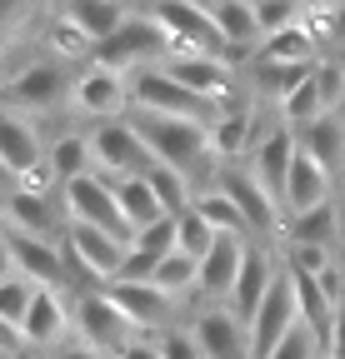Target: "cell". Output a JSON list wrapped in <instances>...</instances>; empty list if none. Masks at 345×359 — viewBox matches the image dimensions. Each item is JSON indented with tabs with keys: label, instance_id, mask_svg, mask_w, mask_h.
<instances>
[{
	"label": "cell",
	"instance_id": "4dcf8cb0",
	"mask_svg": "<svg viewBox=\"0 0 345 359\" xmlns=\"http://www.w3.org/2000/svg\"><path fill=\"white\" fill-rule=\"evenodd\" d=\"M195 210L205 215V224H210L215 235H230V240H245V235H250V224H245L240 205H235L230 195H221V190H205V195L195 200Z\"/></svg>",
	"mask_w": 345,
	"mask_h": 359
},
{
	"label": "cell",
	"instance_id": "f35d334b",
	"mask_svg": "<svg viewBox=\"0 0 345 359\" xmlns=\"http://www.w3.org/2000/svg\"><path fill=\"white\" fill-rule=\"evenodd\" d=\"M320 354H325V349L315 344V334H311L306 325H295V330L280 339V349H275L271 359H320Z\"/></svg>",
	"mask_w": 345,
	"mask_h": 359
},
{
	"label": "cell",
	"instance_id": "d590c367",
	"mask_svg": "<svg viewBox=\"0 0 345 359\" xmlns=\"http://www.w3.org/2000/svg\"><path fill=\"white\" fill-rule=\"evenodd\" d=\"M35 290H40V285L20 280V275H11L6 285H0V320H6V330H15V334H20V325H25V314H30Z\"/></svg>",
	"mask_w": 345,
	"mask_h": 359
},
{
	"label": "cell",
	"instance_id": "5b68a950",
	"mask_svg": "<svg viewBox=\"0 0 345 359\" xmlns=\"http://www.w3.org/2000/svg\"><path fill=\"white\" fill-rule=\"evenodd\" d=\"M131 105H136V115H160V120H205V110H210L181 80H170L165 65L131 75Z\"/></svg>",
	"mask_w": 345,
	"mask_h": 359
},
{
	"label": "cell",
	"instance_id": "7c38bea8",
	"mask_svg": "<svg viewBox=\"0 0 345 359\" xmlns=\"http://www.w3.org/2000/svg\"><path fill=\"white\" fill-rule=\"evenodd\" d=\"M75 110H85L91 120H110V115H120L125 105H131V75H115V70H105V65H85L80 75H75Z\"/></svg>",
	"mask_w": 345,
	"mask_h": 359
},
{
	"label": "cell",
	"instance_id": "74e56055",
	"mask_svg": "<svg viewBox=\"0 0 345 359\" xmlns=\"http://www.w3.org/2000/svg\"><path fill=\"white\" fill-rule=\"evenodd\" d=\"M255 20H261V45H266L271 35H285L290 25H300V11L290 0H261V6H255Z\"/></svg>",
	"mask_w": 345,
	"mask_h": 359
},
{
	"label": "cell",
	"instance_id": "8fae6325",
	"mask_svg": "<svg viewBox=\"0 0 345 359\" xmlns=\"http://www.w3.org/2000/svg\"><path fill=\"white\" fill-rule=\"evenodd\" d=\"M295 325H300V309H295V285H290V269H285L271 290V299L261 304V314L250 320V359H271Z\"/></svg>",
	"mask_w": 345,
	"mask_h": 359
},
{
	"label": "cell",
	"instance_id": "5bb4252c",
	"mask_svg": "<svg viewBox=\"0 0 345 359\" xmlns=\"http://www.w3.org/2000/svg\"><path fill=\"white\" fill-rule=\"evenodd\" d=\"M295 160H300V130H290V125H275L261 145H255V180L285 205V185H290V170H295Z\"/></svg>",
	"mask_w": 345,
	"mask_h": 359
},
{
	"label": "cell",
	"instance_id": "7402d4cb",
	"mask_svg": "<svg viewBox=\"0 0 345 359\" xmlns=\"http://www.w3.org/2000/svg\"><path fill=\"white\" fill-rule=\"evenodd\" d=\"M65 20L91 40V45H105L125 20H131V11L120 6V0H70L65 6Z\"/></svg>",
	"mask_w": 345,
	"mask_h": 359
},
{
	"label": "cell",
	"instance_id": "f1b7e54d",
	"mask_svg": "<svg viewBox=\"0 0 345 359\" xmlns=\"http://www.w3.org/2000/svg\"><path fill=\"white\" fill-rule=\"evenodd\" d=\"M51 175L60 180V185H75V180L85 175H96V145H91V135H60V140L51 145Z\"/></svg>",
	"mask_w": 345,
	"mask_h": 359
},
{
	"label": "cell",
	"instance_id": "b9f144b4",
	"mask_svg": "<svg viewBox=\"0 0 345 359\" xmlns=\"http://www.w3.org/2000/svg\"><path fill=\"white\" fill-rule=\"evenodd\" d=\"M115 359H160V344H145V339H131Z\"/></svg>",
	"mask_w": 345,
	"mask_h": 359
},
{
	"label": "cell",
	"instance_id": "d6a6232c",
	"mask_svg": "<svg viewBox=\"0 0 345 359\" xmlns=\"http://www.w3.org/2000/svg\"><path fill=\"white\" fill-rule=\"evenodd\" d=\"M250 145V115L235 110V115H221L210 125V155L215 160H240V150Z\"/></svg>",
	"mask_w": 345,
	"mask_h": 359
},
{
	"label": "cell",
	"instance_id": "484cf974",
	"mask_svg": "<svg viewBox=\"0 0 345 359\" xmlns=\"http://www.w3.org/2000/svg\"><path fill=\"white\" fill-rule=\"evenodd\" d=\"M65 325H70V320H65L56 290H35L30 314H25V325H20V339H25L30 349H46V344H56V339L65 334Z\"/></svg>",
	"mask_w": 345,
	"mask_h": 359
},
{
	"label": "cell",
	"instance_id": "277c9868",
	"mask_svg": "<svg viewBox=\"0 0 345 359\" xmlns=\"http://www.w3.org/2000/svg\"><path fill=\"white\" fill-rule=\"evenodd\" d=\"M91 145H96V165L105 170V180H141V175L155 170V155L141 140L136 120H105V125H96Z\"/></svg>",
	"mask_w": 345,
	"mask_h": 359
},
{
	"label": "cell",
	"instance_id": "9c48e42d",
	"mask_svg": "<svg viewBox=\"0 0 345 359\" xmlns=\"http://www.w3.org/2000/svg\"><path fill=\"white\" fill-rule=\"evenodd\" d=\"M75 330H80V344H91L96 354H110V359L131 344V320L115 309L105 290H85L75 299Z\"/></svg>",
	"mask_w": 345,
	"mask_h": 359
},
{
	"label": "cell",
	"instance_id": "ab89813d",
	"mask_svg": "<svg viewBox=\"0 0 345 359\" xmlns=\"http://www.w3.org/2000/svg\"><path fill=\"white\" fill-rule=\"evenodd\" d=\"M315 85H320L325 115H335V105L345 100V70H340V65H315Z\"/></svg>",
	"mask_w": 345,
	"mask_h": 359
},
{
	"label": "cell",
	"instance_id": "ba28073f",
	"mask_svg": "<svg viewBox=\"0 0 345 359\" xmlns=\"http://www.w3.org/2000/svg\"><path fill=\"white\" fill-rule=\"evenodd\" d=\"M65 95H75V80H70L56 60L25 65L20 75L6 80V90H0V100H6L11 115H20V110H51V105H60Z\"/></svg>",
	"mask_w": 345,
	"mask_h": 359
},
{
	"label": "cell",
	"instance_id": "1f68e13d",
	"mask_svg": "<svg viewBox=\"0 0 345 359\" xmlns=\"http://www.w3.org/2000/svg\"><path fill=\"white\" fill-rule=\"evenodd\" d=\"M145 180H150L155 200L165 205V215H176V219H181L185 210H195V200H190V180H185L181 170H170V165H155Z\"/></svg>",
	"mask_w": 345,
	"mask_h": 359
},
{
	"label": "cell",
	"instance_id": "6da1fadb",
	"mask_svg": "<svg viewBox=\"0 0 345 359\" xmlns=\"http://www.w3.org/2000/svg\"><path fill=\"white\" fill-rule=\"evenodd\" d=\"M165 50H170V35L160 30V20L155 15H131L105 45H96V65H105L115 75H141V70H155V60Z\"/></svg>",
	"mask_w": 345,
	"mask_h": 359
},
{
	"label": "cell",
	"instance_id": "836d02e7",
	"mask_svg": "<svg viewBox=\"0 0 345 359\" xmlns=\"http://www.w3.org/2000/svg\"><path fill=\"white\" fill-rule=\"evenodd\" d=\"M160 294H170V299H176V294H185V290H195L200 285V264L190 259V255H170V259H160V269H155V280H150Z\"/></svg>",
	"mask_w": 345,
	"mask_h": 359
},
{
	"label": "cell",
	"instance_id": "e0dca14e",
	"mask_svg": "<svg viewBox=\"0 0 345 359\" xmlns=\"http://www.w3.org/2000/svg\"><path fill=\"white\" fill-rule=\"evenodd\" d=\"M46 155H51V150H40V135L30 130L25 115H11V110L0 115V165H6L11 180L35 175L40 165H46Z\"/></svg>",
	"mask_w": 345,
	"mask_h": 359
},
{
	"label": "cell",
	"instance_id": "ee69618b",
	"mask_svg": "<svg viewBox=\"0 0 345 359\" xmlns=\"http://www.w3.org/2000/svg\"><path fill=\"white\" fill-rule=\"evenodd\" d=\"M56 359H100V354H96L91 344H75V349H60Z\"/></svg>",
	"mask_w": 345,
	"mask_h": 359
},
{
	"label": "cell",
	"instance_id": "bcb514c9",
	"mask_svg": "<svg viewBox=\"0 0 345 359\" xmlns=\"http://www.w3.org/2000/svg\"><path fill=\"white\" fill-rule=\"evenodd\" d=\"M320 359H330V354H320Z\"/></svg>",
	"mask_w": 345,
	"mask_h": 359
},
{
	"label": "cell",
	"instance_id": "4fadbf2b",
	"mask_svg": "<svg viewBox=\"0 0 345 359\" xmlns=\"http://www.w3.org/2000/svg\"><path fill=\"white\" fill-rule=\"evenodd\" d=\"M221 195H230L235 205H240V215H245V224L255 235H271L275 224H280V200L255 180V170H240V165H226L221 170V185H215Z\"/></svg>",
	"mask_w": 345,
	"mask_h": 359
},
{
	"label": "cell",
	"instance_id": "8d00e7d4",
	"mask_svg": "<svg viewBox=\"0 0 345 359\" xmlns=\"http://www.w3.org/2000/svg\"><path fill=\"white\" fill-rule=\"evenodd\" d=\"M176 224H181V245H176V250H181V255H190L195 264L215 250V240H221V235H215L210 224H205V215H200V210H185Z\"/></svg>",
	"mask_w": 345,
	"mask_h": 359
},
{
	"label": "cell",
	"instance_id": "7a4b0ae2",
	"mask_svg": "<svg viewBox=\"0 0 345 359\" xmlns=\"http://www.w3.org/2000/svg\"><path fill=\"white\" fill-rule=\"evenodd\" d=\"M136 130H141V140L150 145L155 165H170V170H181V175H190L210 155V125H200V120L136 115Z\"/></svg>",
	"mask_w": 345,
	"mask_h": 359
},
{
	"label": "cell",
	"instance_id": "30bf717a",
	"mask_svg": "<svg viewBox=\"0 0 345 359\" xmlns=\"http://www.w3.org/2000/svg\"><path fill=\"white\" fill-rule=\"evenodd\" d=\"M6 259H11V275L51 290V285H65L70 275V259H65V245L56 240H30V235H15L6 230Z\"/></svg>",
	"mask_w": 345,
	"mask_h": 359
},
{
	"label": "cell",
	"instance_id": "60d3db41",
	"mask_svg": "<svg viewBox=\"0 0 345 359\" xmlns=\"http://www.w3.org/2000/svg\"><path fill=\"white\" fill-rule=\"evenodd\" d=\"M160 359H205L200 354V344H195V334H160Z\"/></svg>",
	"mask_w": 345,
	"mask_h": 359
},
{
	"label": "cell",
	"instance_id": "d6986e66",
	"mask_svg": "<svg viewBox=\"0 0 345 359\" xmlns=\"http://www.w3.org/2000/svg\"><path fill=\"white\" fill-rule=\"evenodd\" d=\"M240 264H245V240H230V235H221L215 240V250L200 259V294L205 299H226L230 304V294H235V280H240Z\"/></svg>",
	"mask_w": 345,
	"mask_h": 359
},
{
	"label": "cell",
	"instance_id": "d4e9b609",
	"mask_svg": "<svg viewBox=\"0 0 345 359\" xmlns=\"http://www.w3.org/2000/svg\"><path fill=\"white\" fill-rule=\"evenodd\" d=\"M285 235H290V250H330L335 235H340V210H335V200H330V205H315V210H306V215H290Z\"/></svg>",
	"mask_w": 345,
	"mask_h": 359
},
{
	"label": "cell",
	"instance_id": "3957f363",
	"mask_svg": "<svg viewBox=\"0 0 345 359\" xmlns=\"http://www.w3.org/2000/svg\"><path fill=\"white\" fill-rule=\"evenodd\" d=\"M65 259H70V275L85 280H120L125 259H131V240L110 235V230H91V224H70L65 235Z\"/></svg>",
	"mask_w": 345,
	"mask_h": 359
},
{
	"label": "cell",
	"instance_id": "7bdbcfd3",
	"mask_svg": "<svg viewBox=\"0 0 345 359\" xmlns=\"http://www.w3.org/2000/svg\"><path fill=\"white\" fill-rule=\"evenodd\" d=\"M330 359H345V299H340V314H335V339H330Z\"/></svg>",
	"mask_w": 345,
	"mask_h": 359
},
{
	"label": "cell",
	"instance_id": "9a60e30c",
	"mask_svg": "<svg viewBox=\"0 0 345 359\" xmlns=\"http://www.w3.org/2000/svg\"><path fill=\"white\" fill-rule=\"evenodd\" d=\"M275 269H271V255L261 250V245H245V264H240V280H235V294H230V314L250 330V320L261 314V304L271 299V290H275Z\"/></svg>",
	"mask_w": 345,
	"mask_h": 359
},
{
	"label": "cell",
	"instance_id": "44dd1931",
	"mask_svg": "<svg viewBox=\"0 0 345 359\" xmlns=\"http://www.w3.org/2000/svg\"><path fill=\"white\" fill-rule=\"evenodd\" d=\"M165 75L181 80L190 95H200L205 105L221 100L226 90H230V70H226V60H215V55H170L165 60Z\"/></svg>",
	"mask_w": 345,
	"mask_h": 359
},
{
	"label": "cell",
	"instance_id": "cb8c5ba5",
	"mask_svg": "<svg viewBox=\"0 0 345 359\" xmlns=\"http://www.w3.org/2000/svg\"><path fill=\"white\" fill-rule=\"evenodd\" d=\"M315 205H330V175L300 150V160H295V170H290V185H285V210L290 215H306V210H315Z\"/></svg>",
	"mask_w": 345,
	"mask_h": 359
},
{
	"label": "cell",
	"instance_id": "4316f807",
	"mask_svg": "<svg viewBox=\"0 0 345 359\" xmlns=\"http://www.w3.org/2000/svg\"><path fill=\"white\" fill-rule=\"evenodd\" d=\"M300 150H306L325 175L345 165V120L340 115H320L315 125L300 130Z\"/></svg>",
	"mask_w": 345,
	"mask_h": 359
},
{
	"label": "cell",
	"instance_id": "8992f818",
	"mask_svg": "<svg viewBox=\"0 0 345 359\" xmlns=\"http://www.w3.org/2000/svg\"><path fill=\"white\" fill-rule=\"evenodd\" d=\"M150 15H155L160 30L170 35V50H176V55H215V60H221L226 40H221V30H215V20H210V6L165 0V6H155Z\"/></svg>",
	"mask_w": 345,
	"mask_h": 359
},
{
	"label": "cell",
	"instance_id": "f546056e",
	"mask_svg": "<svg viewBox=\"0 0 345 359\" xmlns=\"http://www.w3.org/2000/svg\"><path fill=\"white\" fill-rule=\"evenodd\" d=\"M261 65H315V30L290 25L285 35H271L261 50H255Z\"/></svg>",
	"mask_w": 345,
	"mask_h": 359
},
{
	"label": "cell",
	"instance_id": "603a6c76",
	"mask_svg": "<svg viewBox=\"0 0 345 359\" xmlns=\"http://www.w3.org/2000/svg\"><path fill=\"white\" fill-rule=\"evenodd\" d=\"M210 20L221 30L226 50H261V20H255V6L250 0H215L210 6Z\"/></svg>",
	"mask_w": 345,
	"mask_h": 359
},
{
	"label": "cell",
	"instance_id": "2e32d148",
	"mask_svg": "<svg viewBox=\"0 0 345 359\" xmlns=\"http://www.w3.org/2000/svg\"><path fill=\"white\" fill-rule=\"evenodd\" d=\"M195 344H200L205 359H250V330L221 304L195 320Z\"/></svg>",
	"mask_w": 345,
	"mask_h": 359
},
{
	"label": "cell",
	"instance_id": "ac0fdd59",
	"mask_svg": "<svg viewBox=\"0 0 345 359\" xmlns=\"http://www.w3.org/2000/svg\"><path fill=\"white\" fill-rule=\"evenodd\" d=\"M6 230H15V235H30V240H56V230H60V210H56V200H46V195H35V190H11L6 195Z\"/></svg>",
	"mask_w": 345,
	"mask_h": 359
},
{
	"label": "cell",
	"instance_id": "e575fe53",
	"mask_svg": "<svg viewBox=\"0 0 345 359\" xmlns=\"http://www.w3.org/2000/svg\"><path fill=\"white\" fill-rule=\"evenodd\" d=\"M311 75H315V65H261V60H255V80H261V90H271L280 105H285Z\"/></svg>",
	"mask_w": 345,
	"mask_h": 359
},
{
	"label": "cell",
	"instance_id": "83f0119b",
	"mask_svg": "<svg viewBox=\"0 0 345 359\" xmlns=\"http://www.w3.org/2000/svg\"><path fill=\"white\" fill-rule=\"evenodd\" d=\"M115 185V200H120V215H125V224H131V235L136 230H150L155 219H165V205L155 200V190H150V180L141 175V180H110Z\"/></svg>",
	"mask_w": 345,
	"mask_h": 359
},
{
	"label": "cell",
	"instance_id": "ffe728a7",
	"mask_svg": "<svg viewBox=\"0 0 345 359\" xmlns=\"http://www.w3.org/2000/svg\"><path fill=\"white\" fill-rule=\"evenodd\" d=\"M105 294L115 299V309L131 320V330H155L170 320V294H160L155 285H131V280H110Z\"/></svg>",
	"mask_w": 345,
	"mask_h": 359
},
{
	"label": "cell",
	"instance_id": "52a82bcc",
	"mask_svg": "<svg viewBox=\"0 0 345 359\" xmlns=\"http://www.w3.org/2000/svg\"><path fill=\"white\" fill-rule=\"evenodd\" d=\"M60 205H65L70 224H91V230H110V235L131 240V224H125L115 185L105 175H85V180H75V185H60Z\"/></svg>",
	"mask_w": 345,
	"mask_h": 359
},
{
	"label": "cell",
	"instance_id": "f6af8a7d",
	"mask_svg": "<svg viewBox=\"0 0 345 359\" xmlns=\"http://www.w3.org/2000/svg\"><path fill=\"white\" fill-rule=\"evenodd\" d=\"M11 359H35V354H11Z\"/></svg>",
	"mask_w": 345,
	"mask_h": 359
}]
</instances>
